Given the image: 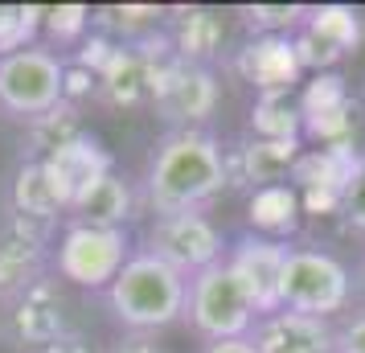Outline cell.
<instances>
[{"label": "cell", "mask_w": 365, "mask_h": 353, "mask_svg": "<svg viewBox=\"0 0 365 353\" xmlns=\"http://www.w3.org/2000/svg\"><path fill=\"white\" fill-rule=\"evenodd\" d=\"M222 230L205 214H160L148 230V255L165 259L185 280L222 263Z\"/></svg>", "instance_id": "obj_7"}, {"label": "cell", "mask_w": 365, "mask_h": 353, "mask_svg": "<svg viewBox=\"0 0 365 353\" xmlns=\"http://www.w3.org/2000/svg\"><path fill=\"white\" fill-rule=\"evenodd\" d=\"M185 317L193 320V329L205 341H238V337H250V329H255V304L222 259L189 280Z\"/></svg>", "instance_id": "obj_4"}, {"label": "cell", "mask_w": 365, "mask_h": 353, "mask_svg": "<svg viewBox=\"0 0 365 353\" xmlns=\"http://www.w3.org/2000/svg\"><path fill=\"white\" fill-rule=\"evenodd\" d=\"M299 123L304 135L320 140V148L329 144H353V95L341 74H312V83L299 95Z\"/></svg>", "instance_id": "obj_12"}, {"label": "cell", "mask_w": 365, "mask_h": 353, "mask_svg": "<svg viewBox=\"0 0 365 353\" xmlns=\"http://www.w3.org/2000/svg\"><path fill=\"white\" fill-rule=\"evenodd\" d=\"M37 353H91V345H86L83 337L66 333V337H58V341H50L46 349H37Z\"/></svg>", "instance_id": "obj_32"}, {"label": "cell", "mask_w": 365, "mask_h": 353, "mask_svg": "<svg viewBox=\"0 0 365 353\" xmlns=\"http://www.w3.org/2000/svg\"><path fill=\"white\" fill-rule=\"evenodd\" d=\"M205 353H259L250 345V337H238V341H210Z\"/></svg>", "instance_id": "obj_33"}, {"label": "cell", "mask_w": 365, "mask_h": 353, "mask_svg": "<svg viewBox=\"0 0 365 353\" xmlns=\"http://www.w3.org/2000/svg\"><path fill=\"white\" fill-rule=\"evenodd\" d=\"M250 135H259V140H299L304 135L299 107L287 95H259L255 111H250Z\"/></svg>", "instance_id": "obj_24"}, {"label": "cell", "mask_w": 365, "mask_h": 353, "mask_svg": "<svg viewBox=\"0 0 365 353\" xmlns=\"http://www.w3.org/2000/svg\"><path fill=\"white\" fill-rule=\"evenodd\" d=\"M341 214L353 230H361L365 235V168L353 177V185L345 189V202H341Z\"/></svg>", "instance_id": "obj_30"}, {"label": "cell", "mask_w": 365, "mask_h": 353, "mask_svg": "<svg viewBox=\"0 0 365 353\" xmlns=\"http://www.w3.org/2000/svg\"><path fill=\"white\" fill-rule=\"evenodd\" d=\"M160 17H165V13H160L156 4H123V9H107V13H103V25H107V29H119L123 37H132V34L148 37Z\"/></svg>", "instance_id": "obj_29"}, {"label": "cell", "mask_w": 365, "mask_h": 353, "mask_svg": "<svg viewBox=\"0 0 365 353\" xmlns=\"http://www.w3.org/2000/svg\"><path fill=\"white\" fill-rule=\"evenodd\" d=\"M46 242H50V222H29L13 218L0 230V296H17L25 287L41 280V259H46Z\"/></svg>", "instance_id": "obj_14"}, {"label": "cell", "mask_w": 365, "mask_h": 353, "mask_svg": "<svg viewBox=\"0 0 365 353\" xmlns=\"http://www.w3.org/2000/svg\"><path fill=\"white\" fill-rule=\"evenodd\" d=\"M185 300H189V280L148 251L132 255L115 275V284L107 287V304L115 320L135 333L168 329L185 312Z\"/></svg>", "instance_id": "obj_2"}, {"label": "cell", "mask_w": 365, "mask_h": 353, "mask_svg": "<svg viewBox=\"0 0 365 353\" xmlns=\"http://www.w3.org/2000/svg\"><path fill=\"white\" fill-rule=\"evenodd\" d=\"M308 17V4H250L247 21L267 37H296V29Z\"/></svg>", "instance_id": "obj_28"}, {"label": "cell", "mask_w": 365, "mask_h": 353, "mask_svg": "<svg viewBox=\"0 0 365 353\" xmlns=\"http://www.w3.org/2000/svg\"><path fill=\"white\" fill-rule=\"evenodd\" d=\"M83 226H103V230H123V222L132 218V189L123 177L107 173L86 189L78 202L70 205Z\"/></svg>", "instance_id": "obj_23"}, {"label": "cell", "mask_w": 365, "mask_h": 353, "mask_svg": "<svg viewBox=\"0 0 365 353\" xmlns=\"http://www.w3.org/2000/svg\"><path fill=\"white\" fill-rule=\"evenodd\" d=\"M128 255V235L123 230H103V226H83L74 222L58 242V275L78 287H111L115 275L123 271Z\"/></svg>", "instance_id": "obj_6"}, {"label": "cell", "mask_w": 365, "mask_h": 353, "mask_svg": "<svg viewBox=\"0 0 365 353\" xmlns=\"http://www.w3.org/2000/svg\"><path fill=\"white\" fill-rule=\"evenodd\" d=\"M46 9L41 4H0V58L37 46L34 34L41 29Z\"/></svg>", "instance_id": "obj_26"}, {"label": "cell", "mask_w": 365, "mask_h": 353, "mask_svg": "<svg viewBox=\"0 0 365 353\" xmlns=\"http://www.w3.org/2000/svg\"><path fill=\"white\" fill-rule=\"evenodd\" d=\"M283 263H287V247L275 242V238H259L247 235L238 238L226 255V267L234 271V280L242 284V292L250 296L255 312H279L283 308Z\"/></svg>", "instance_id": "obj_11"}, {"label": "cell", "mask_w": 365, "mask_h": 353, "mask_svg": "<svg viewBox=\"0 0 365 353\" xmlns=\"http://www.w3.org/2000/svg\"><path fill=\"white\" fill-rule=\"evenodd\" d=\"M107 353H160V349L152 345L148 337H128V341H119V345H111Z\"/></svg>", "instance_id": "obj_34"}, {"label": "cell", "mask_w": 365, "mask_h": 353, "mask_svg": "<svg viewBox=\"0 0 365 353\" xmlns=\"http://www.w3.org/2000/svg\"><path fill=\"white\" fill-rule=\"evenodd\" d=\"M250 345L259 353H336V333L329 320L279 308L255 320Z\"/></svg>", "instance_id": "obj_15"}, {"label": "cell", "mask_w": 365, "mask_h": 353, "mask_svg": "<svg viewBox=\"0 0 365 353\" xmlns=\"http://www.w3.org/2000/svg\"><path fill=\"white\" fill-rule=\"evenodd\" d=\"M46 168H50V177H53V185H58V193H62L66 210L78 202L99 177L115 173V168H111V152L86 132L78 135V140H70L66 148H58L53 156H46Z\"/></svg>", "instance_id": "obj_17"}, {"label": "cell", "mask_w": 365, "mask_h": 353, "mask_svg": "<svg viewBox=\"0 0 365 353\" xmlns=\"http://www.w3.org/2000/svg\"><path fill=\"white\" fill-rule=\"evenodd\" d=\"M361 13L349 4H312L304 25L296 29V53L304 70L329 74L336 62H345L349 53H357L361 46Z\"/></svg>", "instance_id": "obj_9"}, {"label": "cell", "mask_w": 365, "mask_h": 353, "mask_svg": "<svg viewBox=\"0 0 365 353\" xmlns=\"http://www.w3.org/2000/svg\"><path fill=\"white\" fill-rule=\"evenodd\" d=\"M247 218L255 226V235L259 238H287L299 230V222H304V202H299V193L292 181H283V185H263L250 193L247 202Z\"/></svg>", "instance_id": "obj_20"}, {"label": "cell", "mask_w": 365, "mask_h": 353, "mask_svg": "<svg viewBox=\"0 0 365 353\" xmlns=\"http://www.w3.org/2000/svg\"><path fill=\"white\" fill-rule=\"evenodd\" d=\"M66 103V62L46 46L0 58V107L9 116L37 119Z\"/></svg>", "instance_id": "obj_3"}, {"label": "cell", "mask_w": 365, "mask_h": 353, "mask_svg": "<svg viewBox=\"0 0 365 353\" xmlns=\"http://www.w3.org/2000/svg\"><path fill=\"white\" fill-rule=\"evenodd\" d=\"M234 66L259 95H287L304 74V62L296 53V37H267V34L247 41L234 58Z\"/></svg>", "instance_id": "obj_13"}, {"label": "cell", "mask_w": 365, "mask_h": 353, "mask_svg": "<svg viewBox=\"0 0 365 353\" xmlns=\"http://www.w3.org/2000/svg\"><path fill=\"white\" fill-rule=\"evenodd\" d=\"M365 168V156L353 152V144H329V148H308L292 168V185L308 214H341L345 189Z\"/></svg>", "instance_id": "obj_8"}, {"label": "cell", "mask_w": 365, "mask_h": 353, "mask_svg": "<svg viewBox=\"0 0 365 353\" xmlns=\"http://www.w3.org/2000/svg\"><path fill=\"white\" fill-rule=\"evenodd\" d=\"M152 83L156 66L140 46H115L107 66L99 70V99L111 107H140L152 103Z\"/></svg>", "instance_id": "obj_19"}, {"label": "cell", "mask_w": 365, "mask_h": 353, "mask_svg": "<svg viewBox=\"0 0 365 353\" xmlns=\"http://www.w3.org/2000/svg\"><path fill=\"white\" fill-rule=\"evenodd\" d=\"M226 185V152L201 128L168 132L148 165V202L156 214H201Z\"/></svg>", "instance_id": "obj_1"}, {"label": "cell", "mask_w": 365, "mask_h": 353, "mask_svg": "<svg viewBox=\"0 0 365 353\" xmlns=\"http://www.w3.org/2000/svg\"><path fill=\"white\" fill-rule=\"evenodd\" d=\"M66 210L46 160H25L13 177V214L29 222H53Z\"/></svg>", "instance_id": "obj_21"}, {"label": "cell", "mask_w": 365, "mask_h": 353, "mask_svg": "<svg viewBox=\"0 0 365 353\" xmlns=\"http://www.w3.org/2000/svg\"><path fill=\"white\" fill-rule=\"evenodd\" d=\"M222 34H226V25L217 13L210 9H177V17H173V53L189 62V66H201L205 58H214L217 46H222Z\"/></svg>", "instance_id": "obj_22"}, {"label": "cell", "mask_w": 365, "mask_h": 353, "mask_svg": "<svg viewBox=\"0 0 365 353\" xmlns=\"http://www.w3.org/2000/svg\"><path fill=\"white\" fill-rule=\"evenodd\" d=\"M41 29L53 46H78L91 29V9L86 4H50L41 17Z\"/></svg>", "instance_id": "obj_27"}, {"label": "cell", "mask_w": 365, "mask_h": 353, "mask_svg": "<svg viewBox=\"0 0 365 353\" xmlns=\"http://www.w3.org/2000/svg\"><path fill=\"white\" fill-rule=\"evenodd\" d=\"M349 292H353V280H349V267L341 259H332L329 251H308V247L287 251L279 287L287 312L329 320L332 312H341L349 304Z\"/></svg>", "instance_id": "obj_5"}, {"label": "cell", "mask_w": 365, "mask_h": 353, "mask_svg": "<svg viewBox=\"0 0 365 353\" xmlns=\"http://www.w3.org/2000/svg\"><path fill=\"white\" fill-rule=\"evenodd\" d=\"M78 135H83V123H78V107H70V103L29 119V144H34V152H37L34 160L53 156L58 148H66L70 140H78Z\"/></svg>", "instance_id": "obj_25"}, {"label": "cell", "mask_w": 365, "mask_h": 353, "mask_svg": "<svg viewBox=\"0 0 365 353\" xmlns=\"http://www.w3.org/2000/svg\"><path fill=\"white\" fill-rule=\"evenodd\" d=\"M152 103H156V111L168 123H177V132L197 128L201 119H210L217 107V78L205 66H189L181 58H165V62H156Z\"/></svg>", "instance_id": "obj_10"}, {"label": "cell", "mask_w": 365, "mask_h": 353, "mask_svg": "<svg viewBox=\"0 0 365 353\" xmlns=\"http://www.w3.org/2000/svg\"><path fill=\"white\" fill-rule=\"evenodd\" d=\"M336 353H365V317H353L336 333Z\"/></svg>", "instance_id": "obj_31"}, {"label": "cell", "mask_w": 365, "mask_h": 353, "mask_svg": "<svg viewBox=\"0 0 365 353\" xmlns=\"http://www.w3.org/2000/svg\"><path fill=\"white\" fill-rule=\"evenodd\" d=\"M299 156H304L299 140H259V135H250L234 156H226L230 185L234 181H247L255 189L283 185V181H292V168H296Z\"/></svg>", "instance_id": "obj_18"}, {"label": "cell", "mask_w": 365, "mask_h": 353, "mask_svg": "<svg viewBox=\"0 0 365 353\" xmlns=\"http://www.w3.org/2000/svg\"><path fill=\"white\" fill-rule=\"evenodd\" d=\"M9 320H13V337H17L21 345L46 349L50 341L66 337V304H62L58 284L41 275V280H34L25 292H17Z\"/></svg>", "instance_id": "obj_16"}]
</instances>
